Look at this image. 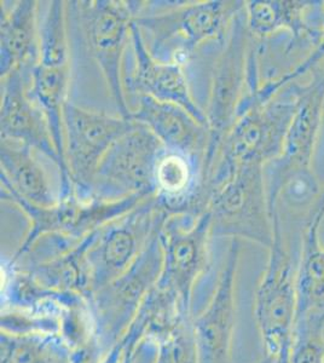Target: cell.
I'll use <instances>...</instances> for the list:
<instances>
[{"label": "cell", "mask_w": 324, "mask_h": 363, "mask_svg": "<svg viewBox=\"0 0 324 363\" xmlns=\"http://www.w3.org/2000/svg\"><path fill=\"white\" fill-rule=\"evenodd\" d=\"M143 1L135 23L150 54L162 62L186 66L206 43L225 40L246 1Z\"/></svg>", "instance_id": "6da1fadb"}, {"label": "cell", "mask_w": 324, "mask_h": 363, "mask_svg": "<svg viewBox=\"0 0 324 363\" xmlns=\"http://www.w3.org/2000/svg\"><path fill=\"white\" fill-rule=\"evenodd\" d=\"M299 104L298 84L291 83L265 104L247 107L226 133L210 169L203 176L200 208L212 190L236 169L267 165L282 154L284 140Z\"/></svg>", "instance_id": "7a4b0ae2"}, {"label": "cell", "mask_w": 324, "mask_h": 363, "mask_svg": "<svg viewBox=\"0 0 324 363\" xmlns=\"http://www.w3.org/2000/svg\"><path fill=\"white\" fill-rule=\"evenodd\" d=\"M67 16L82 34L87 52L97 63L116 111L131 119L123 83L125 50L130 42L132 22L138 16L143 1L87 0L66 1Z\"/></svg>", "instance_id": "3957f363"}, {"label": "cell", "mask_w": 324, "mask_h": 363, "mask_svg": "<svg viewBox=\"0 0 324 363\" xmlns=\"http://www.w3.org/2000/svg\"><path fill=\"white\" fill-rule=\"evenodd\" d=\"M272 223L274 241L255 289V318L267 356L276 363H289L298 310L296 268L284 244L279 211Z\"/></svg>", "instance_id": "277c9868"}, {"label": "cell", "mask_w": 324, "mask_h": 363, "mask_svg": "<svg viewBox=\"0 0 324 363\" xmlns=\"http://www.w3.org/2000/svg\"><path fill=\"white\" fill-rule=\"evenodd\" d=\"M212 238L247 240L270 248L274 223L267 201L265 166L236 169L206 200Z\"/></svg>", "instance_id": "5b68a950"}, {"label": "cell", "mask_w": 324, "mask_h": 363, "mask_svg": "<svg viewBox=\"0 0 324 363\" xmlns=\"http://www.w3.org/2000/svg\"><path fill=\"white\" fill-rule=\"evenodd\" d=\"M1 183V200L15 203L28 218L29 227L13 259L23 256L32 245L46 235H60L82 241L91 233L121 217L152 195H133L118 201L82 200L78 195L58 199L54 206L41 207L26 201L5 182Z\"/></svg>", "instance_id": "8992f818"}, {"label": "cell", "mask_w": 324, "mask_h": 363, "mask_svg": "<svg viewBox=\"0 0 324 363\" xmlns=\"http://www.w3.org/2000/svg\"><path fill=\"white\" fill-rule=\"evenodd\" d=\"M169 213L155 195L87 236L92 294L128 272ZM91 294V296H92Z\"/></svg>", "instance_id": "52a82bcc"}, {"label": "cell", "mask_w": 324, "mask_h": 363, "mask_svg": "<svg viewBox=\"0 0 324 363\" xmlns=\"http://www.w3.org/2000/svg\"><path fill=\"white\" fill-rule=\"evenodd\" d=\"M162 224L156 229L147 247L128 272L87 298L95 323L96 340L104 355L119 342L144 299L160 279Z\"/></svg>", "instance_id": "ba28073f"}, {"label": "cell", "mask_w": 324, "mask_h": 363, "mask_svg": "<svg viewBox=\"0 0 324 363\" xmlns=\"http://www.w3.org/2000/svg\"><path fill=\"white\" fill-rule=\"evenodd\" d=\"M253 37L248 30L245 9L230 26L224 44L214 58L205 114L210 145L203 162V176L210 169L222 140L238 119V108L247 92L248 55Z\"/></svg>", "instance_id": "9c48e42d"}, {"label": "cell", "mask_w": 324, "mask_h": 363, "mask_svg": "<svg viewBox=\"0 0 324 363\" xmlns=\"http://www.w3.org/2000/svg\"><path fill=\"white\" fill-rule=\"evenodd\" d=\"M164 147L147 126H135L115 140L96 169L90 195L118 201L133 195H155V169Z\"/></svg>", "instance_id": "30bf717a"}, {"label": "cell", "mask_w": 324, "mask_h": 363, "mask_svg": "<svg viewBox=\"0 0 324 363\" xmlns=\"http://www.w3.org/2000/svg\"><path fill=\"white\" fill-rule=\"evenodd\" d=\"M211 213H176L160 230L162 270L156 286L169 291L191 310L195 286L210 267Z\"/></svg>", "instance_id": "8fae6325"}, {"label": "cell", "mask_w": 324, "mask_h": 363, "mask_svg": "<svg viewBox=\"0 0 324 363\" xmlns=\"http://www.w3.org/2000/svg\"><path fill=\"white\" fill-rule=\"evenodd\" d=\"M299 104L284 140V150L265 165V184L271 216L279 210V198L288 182L313 177L312 157L324 113V65L312 70L311 82L298 84Z\"/></svg>", "instance_id": "7c38bea8"}, {"label": "cell", "mask_w": 324, "mask_h": 363, "mask_svg": "<svg viewBox=\"0 0 324 363\" xmlns=\"http://www.w3.org/2000/svg\"><path fill=\"white\" fill-rule=\"evenodd\" d=\"M135 121L89 111L67 101L63 108L65 153L75 194L91 200L96 169L115 140L130 131Z\"/></svg>", "instance_id": "4fadbf2b"}, {"label": "cell", "mask_w": 324, "mask_h": 363, "mask_svg": "<svg viewBox=\"0 0 324 363\" xmlns=\"http://www.w3.org/2000/svg\"><path fill=\"white\" fill-rule=\"evenodd\" d=\"M32 69L33 68H15L1 78V140L23 143L54 161L61 174L58 199L67 198L74 194V186L69 171L63 165L55 147L45 114L29 95Z\"/></svg>", "instance_id": "5bb4252c"}, {"label": "cell", "mask_w": 324, "mask_h": 363, "mask_svg": "<svg viewBox=\"0 0 324 363\" xmlns=\"http://www.w3.org/2000/svg\"><path fill=\"white\" fill-rule=\"evenodd\" d=\"M241 250V240L230 241L213 294L201 313L193 316L199 363H234L236 280Z\"/></svg>", "instance_id": "9a60e30c"}, {"label": "cell", "mask_w": 324, "mask_h": 363, "mask_svg": "<svg viewBox=\"0 0 324 363\" xmlns=\"http://www.w3.org/2000/svg\"><path fill=\"white\" fill-rule=\"evenodd\" d=\"M132 68L123 75L125 94L148 96L161 102L178 104L186 109L202 124L207 125V116L191 94L185 66L179 63L162 62L156 60L144 43L140 29L132 22L130 30Z\"/></svg>", "instance_id": "2e32d148"}, {"label": "cell", "mask_w": 324, "mask_h": 363, "mask_svg": "<svg viewBox=\"0 0 324 363\" xmlns=\"http://www.w3.org/2000/svg\"><path fill=\"white\" fill-rule=\"evenodd\" d=\"M247 27L250 34L264 40L281 30L291 34L288 50L320 44L324 28V1H246ZM312 49V50H313Z\"/></svg>", "instance_id": "e0dca14e"}, {"label": "cell", "mask_w": 324, "mask_h": 363, "mask_svg": "<svg viewBox=\"0 0 324 363\" xmlns=\"http://www.w3.org/2000/svg\"><path fill=\"white\" fill-rule=\"evenodd\" d=\"M131 120L147 126L166 150L205 162L210 145V128L181 106L140 96L135 109L132 111Z\"/></svg>", "instance_id": "ac0fdd59"}, {"label": "cell", "mask_w": 324, "mask_h": 363, "mask_svg": "<svg viewBox=\"0 0 324 363\" xmlns=\"http://www.w3.org/2000/svg\"><path fill=\"white\" fill-rule=\"evenodd\" d=\"M155 196L169 215H202L199 199L203 182V164L184 154L164 149L155 169Z\"/></svg>", "instance_id": "d6986e66"}, {"label": "cell", "mask_w": 324, "mask_h": 363, "mask_svg": "<svg viewBox=\"0 0 324 363\" xmlns=\"http://www.w3.org/2000/svg\"><path fill=\"white\" fill-rule=\"evenodd\" d=\"M39 3L21 0L6 8L0 17V77L15 68H33L39 62Z\"/></svg>", "instance_id": "ffe728a7"}, {"label": "cell", "mask_w": 324, "mask_h": 363, "mask_svg": "<svg viewBox=\"0 0 324 363\" xmlns=\"http://www.w3.org/2000/svg\"><path fill=\"white\" fill-rule=\"evenodd\" d=\"M33 152V148L20 142L1 140L0 181L5 182L28 203L41 207L54 206L58 203V195L50 186L45 169Z\"/></svg>", "instance_id": "44dd1931"}, {"label": "cell", "mask_w": 324, "mask_h": 363, "mask_svg": "<svg viewBox=\"0 0 324 363\" xmlns=\"http://www.w3.org/2000/svg\"><path fill=\"white\" fill-rule=\"evenodd\" d=\"M324 213L308 216L305 224L299 263L296 265V318L324 313V246L320 228Z\"/></svg>", "instance_id": "7402d4cb"}, {"label": "cell", "mask_w": 324, "mask_h": 363, "mask_svg": "<svg viewBox=\"0 0 324 363\" xmlns=\"http://www.w3.org/2000/svg\"><path fill=\"white\" fill-rule=\"evenodd\" d=\"M69 79V66H44L37 63L30 70L29 83V95L45 114L55 147L67 169L63 108L68 101Z\"/></svg>", "instance_id": "603a6c76"}, {"label": "cell", "mask_w": 324, "mask_h": 363, "mask_svg": "<svg viewBox=\"0 0 324 363\" xmlns=\"http://www.w3.org/2000/svg\"><path fill=\"white\" fill-rule=\"evenodd\" d=\"M69 355L58 335H0V363H70Z\"/></svg>", "instance_id": "cb8c5ba5"}, {"label": "cell", "mask_w": 324, "mask_h": 363, "mask_svg": "<svg viewBox=\"0 0 324 363\" xmlns=\"http://www.w3.org/2000/svg\"><path fill=\"white\" fill-rule=\"evenodd\" d=\"M39 62L44 66H69L70 40L66 1L54 0L38 13Z\"/></svg>", "instance_id": "d4e9b609"}, {"label": "cell", "mask_w": 324, "mask_h": 363, "mask_svg": "<svg viewBox=\"0 0 324 363\" xmlns=\"http://www.w3.org/2000/svg\"><path fill=\"white\" fill-rule=\"evenodd\" d=\"M289 363H324V313L296 318Z\"/></svg>", "instance_id": "484cf974"}, {"label": "cell", "mask_w": 324, "mask_h": 363, "mask_svg": "<svg viewBox=\"0 0 324 363\" xmlns=\"http://www.w3.org/2000/svg\"><path fill=\"white\" fill-rule=\"evenodd\" d=\"M155 349L154 363H199L193 318L185 320L172 335L159 342Z\"/></svg>", "instance_id": "4316f807"}, {"label": "cell", "mask_w": 324, "mask_h": 363, "mask_svg": "<svg viewBox=\"0 0 324 363\" xmlns=\"http://www.w3.org/2000/svg\"><path fill=\"white\" fill-rule=\"evenodd\" d=\"M102 349L99 347V342L96 339L89 342L84 347L70 351V363H101L102 362Z\"/></svg>", "instance_id": "83f0119b"}, {"label": "cell", "mask_w": 324, "mask_h": 363, "mask_svg": "<svg viewBox=\"0 0 324 363\" xmlns=\"http://www.w3.org/2000/svg\"><path fill=\"white\" fill-rule=\"evenodd\" d=\"M324 213V186L320 190V195L317 198L316 203H313L311 210L308 212V216L316 215V213Z\"/></svg>", "instance_id": "f1b7e54d"}, {"label": "cell", "mask_w": 324, "mask_h": 363, "mask_svg": "<svg viewBox=\"0 0 324 363\" xmlns=\"http://www.w3.org/2000/svg\"><path fill=\"white\" fill-rule=\"evenodd\" d=\"M258 363H276L274 359H270L269 356L265 355V357H263V359H260Z\"/></svg>", "instance_id": "f546056e"}]
</instances>
